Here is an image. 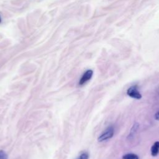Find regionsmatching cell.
<instances>
[{"mask_svg": "<svg viewBox=\"0 0 159 159\" xmlns=\"http://www.w3.org/2000/svg\"><path fill=\"white\" fill-rule=\"evenodd\" d=\"M89 158V154L87 152L82 153L77 159H88Z\"/></svg>", "mask_w": 159, "mask_h": 159, "instance_id": "cell-7", "label": "cell"}, {"mask_svg": "<svg viewBox=\"0 0 159 159\" xmlns=\"http://www.w3.org/2000/svg\"><path fill=\"white\" fill-rule=\"evenodd\" d=\"M139 123L137 122H135L133 125V126H132V128H131V131L129 132V135L128 136V139L129 140H131L132 139L134 138V137L135 136L136 134L137 133V131L139 129Z\"/></svg>", "mask_w": 159, "mask_h": 159, "instance_id": "cell-4", "label": "cell"}, {"mask_svg": "<svg viewBox=\"0 0 159 159\" xmlns=\"http://www.w3.org/2000/svg\"><path fill=\"white\" fill-rule=\"evenodd\" d=\"M127 95L129 97L136 99H140L143 97L142 95L138 90V87L136 85L132 86L128 88L127 90Z\"/></svg>", "mask_w": 159, "mask_h": 159, "instance_id": "cell-2", "label": "cell"}, {"mask_svg": "<svg viewBox=\"0 0 159 159\" xmlns=\"http://www.w3.org/2000/svg\"><path fill=\"white\" fill-rule=\"evenodd\" d=\"M2 17H1V16H0V23H2Z\"/></svg>", "mask_w": 159, "mask_h": 159, "instance_id": "cell-10", "label": "cell"}, {"mask_svg": "<svg viewBox=\"0 0 159 159\" xmlns=\"http://www.w3.org/2000/svg\"><path fill=\"white\" fill-rule=\"evenodd\" d=\"M0 159H8V155L3 150H0Z\"/></svg>", "mask_w": 159, "mask_h": 159, "instance_id": "cell-8", "label": "cell"}, {"mask_svg": "<svg viewBox=\"0 0 159 159\" xmlns=\"http://www.w3.org/2000/svg\"><path fill=\"white\" fill-rule=\"evenodd\" d=\"M122 159H139V157L136 154L129 153L124 155L122 156Z\"/></svg>", "mask_w": 159, "mask_h": 159, "instance_id": "cell-6", "label": "cell"}, {"mask_svg": "<svg viewBox=\"0 0 159 159\" xmlns=\"http://www.w3.org/2000/svg\"><path fill=\"white\" fill-rule=\"evenodd\" d=\"M150 153L152 157H156L159 154V141H156L152 146Z\"/></svg>", "mask_w": 159, "mask_h": 159, "instance_id": "cell-5", "label": "cell"}, {"mask_svg": "<svg viewBox=\"0 0 159 159\" xmlns=\"http://www.w3.org/2000/svg\"><path fill=\"white\" fill-rule=\"evenodd\" d=\"M154 118H155V120L159 121V111H157V112L155 114V115H154Z\"/></svg>", "mask_w": 159, "mask_h": 159, "instance_id": "cell-9", "label": "cell"}, {"mask_svg": "<svg viewBox=\"0 0 159 159\" xmlns=\"http://www.w3.org/2000/svg\"><path fill=\"white\" fill-rule=\"evenodd\" d=\"M114 134V127L111 126H109L108 128L106 129L98 137V140L99 142H104V141L108 140L111 139Z\"/></svg>", "mask_w": 159, "mask_h": 159, "instance_id": "cell-1", "label": "cell"}, {"mask_svg": "<svg viewBox=\"0 0 159 159\" xmlns=\"http://www.w3.org/2000/svg\"><path fill=\"white\" fill-rule=\"evenodd\" d=\"M93 75V71L92 70H86L80 78L79 81V85L80 86H82L86 84L88 81H89L92 79Z\"/></svg>", "mask_w": 159, "mask_h": 159, "instance_id": "cell-3", "label": "cell"}]
</instances>
